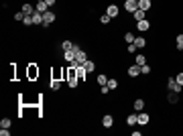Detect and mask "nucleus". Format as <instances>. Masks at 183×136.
<instances>
[{
  "mask_svg": "<svg viewBox=\"0 0 183 136\" xmlns=\"http://www.w3.org/2000/svg\"><path fill=\"white\" fill-rule=\"evenodd\" d=\"M167 87H169L171 91H177V94H179L183 85H179V83H177V79H175V77H167Z\"/></svg>",
  "mask_w": 183,
  "mask_h": 136,
  "instance_id": "f257e3e1",
  "label": "nucleus"
},
{
  "mask_svg": "<svg viewBox=\"0 0 183 136\" xmlns=\"http://www.w3.org/2000/svg\"><path fill=\"white\" fill-rule=\"evenodd\" d=\"M102 126H104V128H112V126H114V116H112V114H104V116H102Z\"/></svg>",
  "mask_w": 183,
  "mask_h": 136,
  "instance_id": "f03ea898",
  "label": "nucleus"
},
{
  "mask_svg": "<svg viewBox=\"0 0 183 136\" xmlns=\"http://www.w3.org/2000/svg\"><path fill=\"white\" fill-rule=\"evenodd\" d=\"M55 20V14H53V10H47L45 14H43V27H49L51 22Z\"/></svg>",
  "mask_w": 183,
  "mask_h": 136,
  "instance_id": "7ed1b4c3",
  "label": "nucleus"
},
{
  "mask_svg": "<svg viewBox=\"0 0 183 136\" xmlns=\"http://www.w3.org/2000/svg\"><path fill=\"white\" fill-rule=\"evenodd\" d=\"M75 61H77V63H81V65L88 61V55H86L84 49H77V51H75Z\"/></svg>",
  "mask_w": 183,
  "mask_h": 136,
  "instance_id": "20e7f679",
  "label": "nucleus"
},
{
  "mask_svg": "<svg viewBox=\"0 0 183 136\" xmlns=\"http://www.w3.org/2000/svg\"><path fill=\"white\" fill-rule=\"evenodd\" d=\"M138 8V0H126L124 2V10H128V12H134Z\"/></svg>",
  "mask_w": 183,
  "mask_h": 136,
  "instance_id": "39448f33",
  "label": "nucleus"
},
{
  "mask_svg": "<svg viewBox=\"0 0 183 136\" xmlns=\"http://www.w3.org/2000/svg\"><path fill=\"white\" fill-rule=\"evenodd\" d=\"M118 12H120V10H118L116 4H110L108 8H106V14H108L110 18H116V17H118Z\"/></svg>",
  "mask_w": 183,
  "mask_h": 136,
  "instance_id": "423d86ee",
  "label": "nucleus"
},
{
  "mask_svg": "<svg viewBox=\"0 0 183 136\" xmlns=\"http://www.w3.org/2000/svg\"><path fill=\"white\" fill-rule=\"evenodd\" d=\"M33 24H43V12H39L37 8L33 12Z\"/></svg>",
  "mask_w": 183,
  "mask_h": 136,
  "instance_id": "0eeeda50",
  "label": "nucleus"
},
{
  "mask_svg": "<svg viewBox=\"0 0 183 136\" xmlns=\"http://www.w3.org/2000/svg\"><path fill=\"white\" fill-rule=\"evenodd\" d=\"M136 29H138V31H148V29H151V22H148V20H138V22H136Z\"/></svg>",
  "mask_w": 183,
  "mask_h": 136,
  "instance_id": "6e6552de",
  "label": "nucleus"
},
{
  "mask_svg": "<svg viewBox=\"0 0 183 136\" xmlns=\"http://www.w3.org/2000/svg\"><path fill=\"white\" fill-rule=\"evenodd\" d=\"M138 73H140V65H130V67H128V75H130V77H136Z\"/></svg>",
  "mask_w": 183,
  "mask_h": 136,
  "instance_id": "1a4fd4ad",
  "label": "nucleus"
},
{
  "mask_svg": "<svg viewBox=\"0 0 183 136\" xmlns=\"http://www.w3.org/2000/svg\"><path fill=\"white\" fill-rule=\"evenodd\" d=\"M37 10H39V12H43V14H45V12H47V10H49V4H47V2H45V0H41V2H37Z\"/></svg>",
  "mask_w": 183,
  "mask_h": 136,
  "instance_id": "9d476101",
  "label": "nucleus"
},
{
  "mask_svg": "<svg viewBox=\"0 0 183 136\" xmlns=\"http://www.w3.org/2000/svg\"><path fill=\"white\" fill-rule=\"evenodd\" d=\"M132 14H134V20H136V22H138V20H145V17H146V12H145V10H140V8H136Z\"/></svg>",
  "mask_w": 183,
  "mask_h": 136,
  "instance_id": "9b49d317",
  "label": "nucleus"
},
{
  "mask_svg": "<svg viewBox=\"0 0 183 136\" xmlns=\"http://www.w3.org/2000/svg\"><path fill=\"white\" fill-rule=\"evenodd\" d=\"M126 124L128 126H134V124H138V114H130L126 118Z\"/></svg>",
  "mask_w": 183,
  "mask_h": 136,
  "instance_id": "f8f14e48",
  "label": "nucleus"
},
{
  "mask_svg": "<svg viewBox=\"0 0 183 136\" xmlns=\"http://www.w3.org/2000/svg\"><path fill=\"white\" fill-rule=\"evenodd\" d=\"M75 71H77V79H84V77H86V73H88L84 65H77V67H75Z\"/></svg>",
  "mask_w": 183,
  "mask_h": 136,
  "instance_id": "ddd939ff",
  "label": "nucleus"
},
{
  "mask_svg": "<svg viewBox=\"0 0 183 136\" xmlns=\"http://www.w3.org/2000/svg\"><path fill=\"white\" fill-rule=\"evenodd\" d=\"M138 8H140V10H148V8H151V0H138Z\"/></svg>",
  "mask_w": 183,
  "mask_h": 136,
  "instance_id": "4468645a",
  "label": "nucleus"
},
{
  "mask_svg": "<svg viewBox=\"0 0 183 136\" xmlns=\"http://www.w3.org/2000/svg\"><path fill=\"white\" fill-rule=\"evenodd\" d=\"M145 45H146V41L143 37H136V39H134V47H136V49H143Z\"/></svg>",
  "mask_w": 183,
  "mask_h": 136,
  "instance_id": "2eb2a0df",
  "label": "nucleus"
},
{
  "mask_svg": "<svg viewBox=\"0 0 183 136\" xmlns=\"http://www.w3.org/2000/svg\"><path fill=\"white\" fill-rule=\"evenodd\" d=\"M63 57H65L67 63H71L73 59H75V51H63Z\"/></svg>",
  "mask_w": 183,
  "mask_h": 136,
  "instance_id": "dca6fc26",
  "label": "nucleus"
},
{
  "mask_svg": "<svg viewBox=\"0 0 183 136\" xmlns=\"http://www.w3.org/2000/svg\"><path fill=\"white\" fill-rule=\"evenodd\" d=\"M167 98H169V104H177L179 102V94H177V91H171Z\"/></svg>",
  "mask_w": 183,
  "mask_h": 136,
  "instance_id": "f3484780",
  "label": "nucleus"
},
{
  "mask_svg": "<svg viewBox=\"0 0 183 136\" xmlns=\"http://www.w3.org/2000/svg\"><path fill=\"white\" fill-rule=\"evenodd\" d=\"M61 49H63V51H73V43L71 41H63V43H61Z\"/></svg>",
  "mask_w": 183,
  "mask_h": 136,
  "instance_id": "a211bd4d",
  "label": "nucleus"
},
{
  "mask_svg": "<svg viewBox=\"0 0 183 136\" xmlns=\"http://www.w3.org/2000/svg\"><path fill=\"white\" fill-rule=\"evenodd\" d=\"M143 108H145V100H140V98L134 100V110H136V112H140Z\"/></svg>",
  "mask_w": 183,
  "mask_h": 136,
  "instance_id": "6ab92c4d",
  "label": "nucleus"
},
{
  "mask_svg": "<svg viewBox=\"0 0 183 136\" xmlns=\"http://www.w3.org/2000/svg\"><path fill=\"white\" fill-rule=\"evenodd\" d=\"M22 12H24V14H33V12H35L33 4H22Z\"/></svg>",
  "mask_w": 183,
  "mask_h": 136,
  "instance_id": "aec40b11",
  "label": "nucleus"
},
{
  "mask_svg": "<svg viewBox=\"0 0 183 136\" xmlns=\"http://www.w3.org/2000/svg\"><path fill=\"white\" fill-rule=\"evenodd\" d=\"M84 67H86V71H88V73H90V71H94V69H96V63H94V61H90V59H88V61L84 63Z\"/></svg>",
  "mask_w": 183,
  "mask_h": 136,
  "instance_id": "412c9836",
  "label": "nucleus"
},
{
  "mask_svg": "<svg viewBox=\"0 0 183 136\" xmlns=\"http://www.w3.org/2000/svg\"><path fill=\"white\" fill-rule=\"evenodd\" d=\"M96 81H98V83H100V85H106V83H108V77H106V75H104V73H100V75H98V79H96Z\"/></svg>",
  "mask_w": 183,
  "mask_h": 136,
  "instance_id": "4be33fe9",
  "label": "nucleus"
},
{
  "mask_svg": "<svg viewBox=\"0 0 183 136\" xmlns=\"http://www.w3.org/2000/svg\"><path fill=\"white\" fill-rule=\"evenodd\" d=\"M148 114H138V124H148Z\"/></svg>",
  "mask_w": 183,
  "mask_h": 136,
  "instance_id": "5701e85b",
  "label": "nucleus"
},
{
  "mask_svg": "<svg viewBox=\"0 0 183 136\" xmlns=\"http://www.w3.org/2000/svg\"><path fill=\"white\" fill-rule=\"evenodd\" d=\"M10 124H12L10 118H2L0 120V128H10Z\"/></svg>",
  "mask_w": 183,
  "mask_h": 136,
  "instance_id": "b1692460",
  "label": "nucleus"
},
{
  "mask_svg": "<svg viewBox=\"0 0 183 136\" xmlns=\"http://www.w3.org/2000/svg\"><path fill=\"white\" fill-rule=\"evenodd\" d=\"M49 87H51V89H59V87H61V81H59V79H51Z\"/></svg>",
  "mask_w": 183,
  "mask_h": 136,
  "instance_id": "393cba45",
  "label": "nucleus"
},
{
  "mask_svg": "<svg viewBox=\"0 0 183 136\" xmlns=\"http://www.w3.org/2000/svg\"><path fill=\"white\" fill-rule=\"evenodd\" d=\"M177 49H179V51H183V33L177 35Z\"/></svg>",
  "mask_w": 183,
  "mask_h": 136,
  "instance_id": "a878e982",
  "label": "nucleus"
},
{
  "mask_svg": "<svg viewBox=\"0 0 183 136\" xmlns=\"http://www.w3.org/2000/svg\"><path fill=\"white\" fill-rule=\"evenodd\" d=\"M22 24H33V14H24V18H22Z\"/></svg>",
  "mask_w": 183,
  "mask_h": 136,
  "instance_id": "bb28decb",
  "label": "nucleus"
},
{
  "mask_svg": "<svg viewBox=\"0 0 183 136\" xmlns=\"http://www.w3.org/2000/svg\"><path fill=\"white\" fill-rule=\"evenodd\" d=\"M145 63H146L145 55H136V65H145Z\"/></svg>",
  "mask_w": 183,
  "mask_h": 136,
  "instance_id": "cd10ccee",
  "label": "nucleus"
},
{
  "mask_svg": "<svg viewBox=\"0 0 183 136\" xmlns=\"http://www.w3.org/2000/svg\"><path fill=\"white\" fill-rule=\"evenodd\" d=\"M124 39H126V43H128V45H130V43H134V39H136V37H134L132 33H126V35H124Z\"/></svg>",
  "mask_w": 183,
  "mask_h": 136,
  "instance_id": "c85d7f7f",
  "label": "nucleus"
},
{
  "mask_svg": "<svg viewBox=\"0 0 183 136\" xmlns=\"http://www.w3.org/2000/svg\"><path fill=\"white\" fill-rule=\"evenodd\" d=\"M110 87V89H116V87H118V81H116V79H108V83H106Z\"/></svg>",
  "mask_w": 183,
  "mask_h": 136,
  "instance_id": "c756f323",
  "label": "nucleus"
},
{
  "mask_svg": "<svg viewBox=\"0 0 183 136\" xmlns=\"http://www.w3.org/2000/svg\"><path fill=\"white\" fill-rule=\"evenodd\" d=\"M100 20H102V24H108V22L112 20V18H110L108 14H102V17H100Z\"/></svg>",
  "mask_w": 183,
  "mask_h": 136,
  "instance_id": "7c9ffc66",
  "label": "nucleus"
},
{
  "mask_svg": "<svg viewBox=\"0 0 183 136\" xmlns=\"http://www.w3.org/2000/svg\"><path fill=\"white\" fill-rule=\"evenodd\" d=\"M140 73L148 75V73H151V67H148V65H140Z\"/></svg>",
  "mask_w": 183,
  "mask_h": 136,
  "instance_id": "2f4dec72",
  "label": "nucleus"
},
{
  "mask_svg": "<svg viewBox=\"0 0 183 136\" xmlns=\"http://www.w3.org/2000/svg\"><path fill=\"white\" fill-rule=\"evenodd\" d=\"M29 75H31V77H35V75H39V69L31 67V69H29Z\"/></svg>",
  "mask_w": 183,
  "mask_h": 136,
  "instance_id": "473e14b6",
  "label": "nucleus"
},
{
  "mask_svg": "<svg viewBox=\"0 0 183 136\" xmlns=\"http://www.w3.org/2000/svg\"><path fill=\"white\" fill-rule=\"evenodd\" d=\"M77 81H79V79H67V83H69V87H77Z\"/></svg>",
  "mask_w": 183,
  "mask_h": 136,
  "instance_id": "72a5a7b5",
  "label": "nucleus"
},
{
  "mask_svg": "<svg viewBox=\"0 0 183 136\" xmlns=\"http://www.w3.org/2000/svg\"><path fill=\"white\" fill-rule=\"evenodd\" d=\"M22 18H24V12H22V10H20V12H17V14H14V20H22Z\"/></svg>",
  "mask_w": 183,
  "mask_h": 136,
  "instance_id": "f704fd0d",
  "label": "nucleus"
},
{
  "mask_svg": "<svg viewBox=\"0 0 183 136\" xmlns=\"http://www.w3.org/2000/svg\"><path fill=\"white\" fill-rule=\"evenodd\" d=\"M8 134H10L8 128H0V136H8Z\"/></svg>",
  "mask_w": 183,
  "mask_h": 136,
  "instance_id": "c9c22d12",
  "label": "nucleus"
},
{
  "mask_svg": "<svg viewBox=\"0 0 183 136\" xmlns=\"http://www.w3.org/2000/svg\"><path fill=\"white\" fill-rule=\"evenodd\" d=\"M175 79H177V83H179V85H183V71L177 75V77H175Z\"/></svg>",
  "mask_w": 183,
  "mask_h": 136,
  "instance_id": "e433bc0d",
  "label": "nucleus"
},
{
  "mask_svg": "<svg viewBox=\"0 0 183 136\" xmlns=\"http://www.w3.org/2000/svg\"><path fill=\"white\" fill-rule=\"evenodd\" d=\"M126 51H128V53H134V51H136V47H134V43H130V45H128V49H126Z\"/></svg>",
  "mask_w": 183,
  "mask_h": 136,
  "instance_id": "4c0bfd02",
  "label": "nucleus"
},
{
  "mask_svg": "<svg viewBox=\"0 0 183 136\" xmlns=\"http://www.w3.org/2000/svg\"><path fill=\"white\" fill-rule=\"evenodd\" d=\"M45 2H47L49 6H53V4H55V0H45Z\"/></svg>",
  "mask_w": 183,
  "mask_h": 136,
  "instance_id": "58836bf2",
  "label": "nucleus"
}]
</instances>
